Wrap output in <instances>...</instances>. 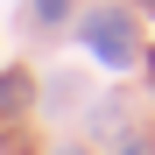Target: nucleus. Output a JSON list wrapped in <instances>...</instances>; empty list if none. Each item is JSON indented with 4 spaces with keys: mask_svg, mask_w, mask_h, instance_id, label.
<instances>
[{
    "mask_svg": "<svg viewBox=\"0 0 155 155\" xmlns=\"http://www.w3.org/2000/svg\"><path fill=\"white\" fill-rule=\"evenodd\" d=\"M148 7H155V0H148Z\"/></svg>",
    "mask_w": 155,
    "mask_h": 155,
    "instance_id": "nucleus-5",
    "label": "nucleus"
},
{
    "mask_svg": "<svg viewBox=\"0 0 155 155\" xmlns=\"http://www.w3.org/2000/svg\"><path fill=\"white\" fill-rule=\"evenodd\" d=\"M85 42H92V57L99 64H113V71H127L141 57V42H134V21H127L120 7H99L92 21H85Z\"/></svg>",
    "mask_w": 155,
    "mask_h": 155,
    "instance_id": "nucleus-1",
    "label": "nucleus"
},
{
    "mask_svg": "<svg viewBox=\"0 0 155 155\" xmlns=\"http://www.w3.org/2000/svg\"><path fill=\"white\" fill-rule=\"evenodd\" d=\"M35 99V85H28V71H0V120H14L21 106Z\"/></svg>",
    "mask_w": 155,
    "mask_h": 155,
    "instance_id": "nucleus-2",
    "label": "nucleus"
},
{
    "mask_svg": "<svg viewBox=\"0 0 155 155\" xmlns=\"http://www.w3.org/2000/svg\"><path fill=\"white\" fill-rule=\"evenodd\" d=\"M64 155H78V148H64Z\"/></svg>",
    "mask_w": 155,
    "mask_h": 155,
    "instance_id": "nucleus-4",
    "label": "nucleus"
},
{
    "mask_svg": "<svg viewBox=\"0 0 155 155\" xmlns=\"http://www.w3.org/2000/svg\"><path fill=\"white\" fill-rule=\"evenodd\" d=\"M35 14H42V21H57V14H64V0H35Z\"/></svg>",
    "mask_w": 155,
    "mask_h": 155,
    "instance_id": "nucleus-3",
    "label": "nucleus"
}]
</instances>
